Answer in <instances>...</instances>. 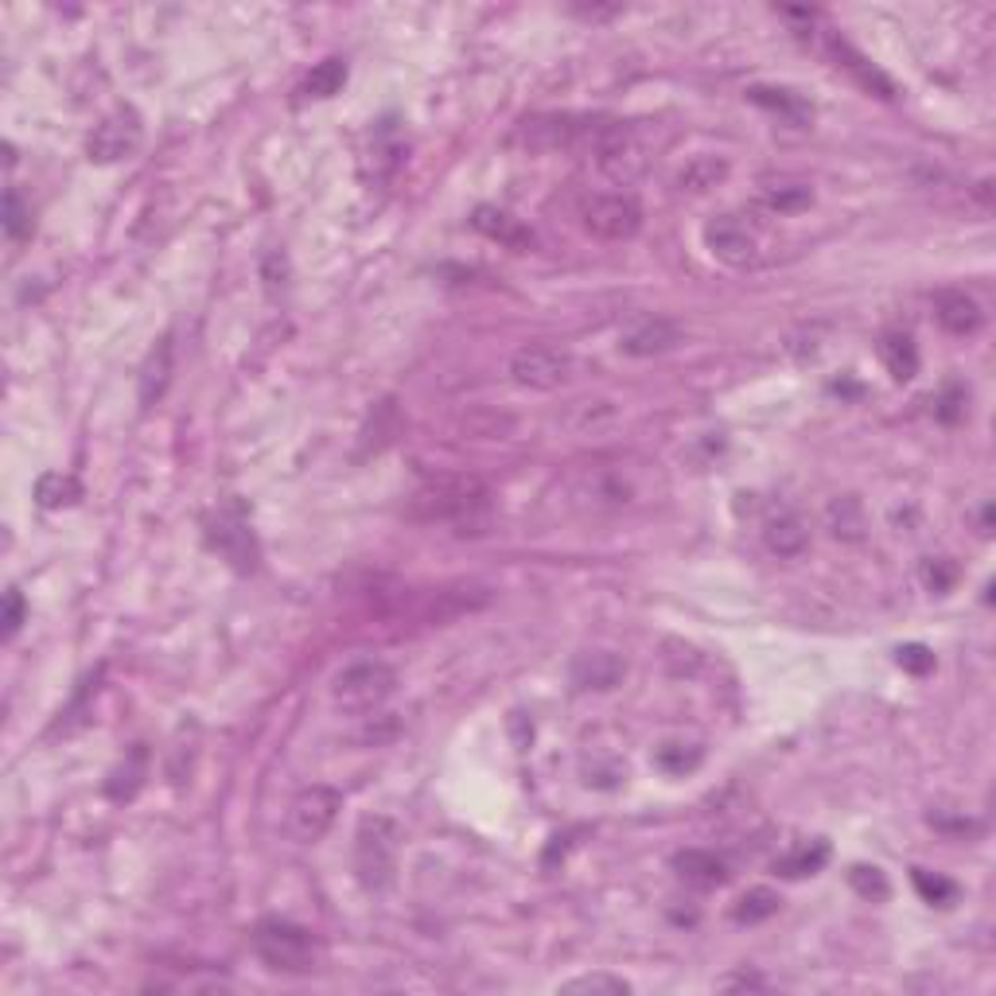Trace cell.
I'll return each instance as SVG.
<instances>
[{
  "instance_id": "obj_1",
  "label": "cell",
  "mask_w": 996,
  "mask_h": 996,
  "mask_svg": "<svg viewBox=\"0 0 996 996\" xmlns=\"http://www.w3.org/2000/svg\"><path fill=\"white\" fill-rule=\"evenodd\" d=\"M413 522H448L460 537L486 534L491 526V491L475 475H437L409 499Z\"/></svg>"
},
{
  "instance_id": "obj_2",
  "label": "cell",
  "mask_w": 996,
  "mask_h": 996,
  "mask_svg": "<svg viewBox=\"0 0 996 996\" xmlns=\"http://www.w3.org/2000/svg\"><path fill=\"white\" fill-rule=\"evenodd\" d=\"M573 499L576 506L596 514L627 511L643 499V479L623 460H596L573 475Z\"/></svg>"
},
{
  "instance_id": "obj_3",
  "label": "cell",
  "mask_w": 996,
  "mask_h": 996,
  "mask_svg": "<svg viewBox=\"0 0 996 996\" xmlns=\"http://www.w3.org/2000/svg\"><path fill=\"white\" fill-rule=\"evenodd\" d=\"M401 853V829L393 818H367L355 833V872L367 892H386L398 872Z\"/></svg>"
},
{
  "instance_id": "obj_4",
  "label": "cell",
  "mask_w": 996,
  "mask_h": 996,
  "mask_svg": "<svg viewBox=\"0 0 996 996\" xmlns=\"http://www.w3.org/2000/svg\"><path fill=\"white\" fill-rule=\"evenodd\" d=\"M254 949L269 969L277 973H311L319 965V946L304 926L265 918L254 934Z\"/></svg>"
},
{
  "instance_id": "obj_5",
  "label": "cell",
  "mask_w": 996,
  "mask_h": 996,
  "mask_svg": "<svg viewBox=\"0 0 996 996\" xmlns=\"http://www.w3.org/2000/svg\"><path fill=\"white\" fill-rule=\"evenodd\" d=\"M398 689V674L386 661H355L331 681V701L347 712H374Z\"/></svg>"
},
{
  "instance_id": "obj_6",
  "label": "cell",
  "mask_w": 996,
  "mask_h": 996,
  "mask_svg": "<svg viewBox=\"0 0 996 996\" xmlns=\"http://www.w3.org/2000/svg\"><path fill=\"white\" fill-rule=\"evenodd\" d=\"M339 810H343V794L331 787H308L296 794L292 810H288V829L292 838L304 845H316L319 838H327V829L336 825Z\"/></svg>"
},
{
  "instance_id": "obj_7",
  "label": "cell",
  "mask_w": 996,
  "mask_h": 996,
  "mask_svg": "<svg viewBox=\"0 0 996 996\" xmlns=\"http://www.w3.org/2000/svg\"><path fill=\"white\" fill-rule=\"evenodd\" d=\"M511 378L526 390H557L573 378V359H568V351L550 343L522 347L511 362Z\"/></svg>"
},
{
  "instance_id": "obj_8",
  "label": "cell",
  "mask_w": 996,
  "mask_h": 996,
  "mask_svg": "<svg viewBox=\"0 0 996 996\" xmlns=\"http://www.w3.org/2000/svg\"><path fill=\"white\" fill-rule=\"evenodd\" d=\"M141 117H136V110H113L110 117L102 121V125H94V133H90L86 141V156L94 160V164H117V160H129L136 148H141Z\"/></svg>"
},
{
  "instance_id": "obj_9",
  "label": "cell",
  "mask_w": 996,
  "mask_h": 996,
  "mask_svg": "<svg viewBox=\"0 0 996 996\" xmlns=\"http://www.w3.org/2000/svg\"><path fill=\"white\" fill-rule=\"evenodd\" d=\"M705 246L717 261L732 265V269H751L759 261V234L736 215H720L705 226Z\"/></svg>"
},
{
  "instance_id": "obj_10",
  "label": "cell",
  "mask_w": 996,
  "mask_h": 996,
  "mask_svg": "<svg viewBox=\"0 0 996 996\" xmlns=\"http://www.w3.org/2000/svg\"><path fill=\"white\" fill-rule=\"evenodd\" d=\"M584 226H588V234L607 242L635 238L638 226H643V207L630 195H596V199L584 203Z\"/></svg>"
},
{
  "instance_id": "obj_11",
  "label": "cell",
  "mask_w": 996,
  "mask_h": 996,
  "mask_svg": "<svg viewBox=\"0 0 996 996\" xmlns=\"http://www.w3.org/2000/svg\"><path fill=\"white\" fill-rule=\"evenodd\" d=\"M211 545H215V550L223 553L234 568H242V573L254 568V561H257L254 534H249L246 518H242L238 511H226V514H218V518L211 522Z\"/></svg>"
},
{
  "instance_id": "obj_12",
  "label": "cell",
  "mask_w": 996,
  "mask_h": 996,
  "mask_svg": "<svg viewBox=\"0 0 996 996\" xmlns=\"http://www.w3.org/2000/svg\"><path fill=\"white\" fill-rule=\"evenodd\" d=\"M681 343V331L666 319H646V324H635L630 331H623L619 351L630 355V359H650V355H666Z\"/></svg>"
},
{
  "instance_id": "obj_13",
  "label": "cell",
  "mask_w": 996,
  "mask_h": 996,
  "mask_svg": "<svg viewBox=\"0 0 996 996\" xmlns=\"http://www.w3.org/2000/svg\"><path fill=\"white\" fill-rule=\"evenodd\" d=\"M471 226H475L483 238L514 249V254H526V249L534 246V234H530L518 218L506 215V211H499V207H479L475 215H471Z\"/></svg>"
},
{
  "instance_id": "obj_14",
  "label": "cell",
  "mask_w": 996,
  "mask_h": 996,
  "mask_svg": "<svg viewBox=\"0 0 996 996\" xmlns=\"http://www.w3.org/2000/svg\"><path fill=\"white\" fill-rule=\"evenodd\" d=\"M934 319L946 327L949 336H973L980 327V319H985V311H980V304L969 292L949 288V292L934 296Z\"/></svg>"
},
{
  "instance_id": "obj_15",
  "label": "cell",
  "mask_w": 996,
  "mask_h": 996,
  "mask_svg": "<svg viewBox=\"0 0 996 996\" xmlns=\"http://www.w3.org/2000/svg\"><path fill=\"white\" fill-rule=\"evenodd\" d=\"M810 542V530L798 518L794 511H779L763 522V545L774 553V557H798Z\"/></svg>"
},
{
  "instance_id": "obj_16",
  "label": "cell",
  "mask_w": 996,
  "mask_h": 996,
  "mask_svg": "<svg viewBox=\"0 0 996 996\" xmlns=\"http://www.w3.org/2000/svg\"><path fill=\"white\" fill-rule=\"evenodd\" d=\"M623 674H627V666L607 650L581 654V658L573 661V681L581 689H615Z\"/></svg>"
},
{
  "instance_id": "obj_17",
  "label": "cell",
  "mask_w": 996,
  "mask_h": 996,
  "mask_svg": "<svg viewBox=\"0 0 996 996\" xmlns=\"http://www.w3.org/2000/svg\"><path fill=\"white\" fill-rule=\"evenodd\" d=\"M172 382V339H160L156 351L144 359L141 367V382H136V398H141V405H156L160 398H164V390H168Z\"/></svg>"
},
{
  "instance_id": "obj_18",
  "label": "cell",
  "mask_w": 996,
  "mask_h": 996,
  "mask_svg": "<svg viewBox=\"0 0 996 996\" xmlns=\"http://www.w3.org/2000/svg\"><path fill=\"white\" fill-rule=\"evenodd\" d=\"M748 97L756 105H763V110L779 113L782 121H790V125H810L813 121V105L805 102V97H798L794 90H774V86H751Z\"/></svg>"
},
{
  "instance_id": "obj_19",
  "label": "cell",
  "mask_w": 996,
  "mask_h": 996,
  "mask_svg": "<svg viewBox=\"0 0 996 996\" xmlns=\"http://www.w3.org/2000/svg\"><path fill=\"white\" fill-rule=\"evenodd\" d=\"M880 362H884L887 374H892L895 382H911V378L918 374V351H915V343H911V336L887 331V336L880 339Z\"/></svg>"
},
{
  "instance_id": "obj_20",
  "label": "cell",
  "mask_w": 996,
  "mask_h": 996,
  "mask_svg": "<svg viewBox=\"0 0 996 996\" xmlns=\"http://www.w3.org/2000/svg\"><path fill=\"white\" fill-rule=\"evenodd\" d=\"M674 869H678V876L686 880V884H694V887H720V884H725V880H728L725 861H717V856H712V853H701V849H689V853H678Z\"/></svg>"
},
{
  "instance_id": "obj_21",
  "label": "cell",
  "mask_w": 996,
  "mask_h": 996,
  "mask_svg": "<svg viewBox=\"0 0 996 996\" xmlns=\"http://www.w3.org/2000/svg\"><path fill=\"white\" fill-rule=\"evenodd\" d=\"M759 203H763L771 215H798L813 203V187L802 184V179H779V184H767L759 192Z\"/></svg>"
},
{
  "instance_id": "obj_22",
  "label": "cell",
  "mask_w": 996,
  "mask_h": 996,
  "mask_svg": "<svg viewBox=\"0 0 996 996\" xmlns=\"http://www.w3.org/2000/svg\"><path fill=\"white\" fill-rule=\"evenodd\" d=\"M82 499V483L66 471H48V475L35 479V503L43 511H66Z\"/></svg>"
},
{
  "instance_id": "obj_23",
  "label": "cell",
  "mask_w": 996,
  "mask_h": 996,
  "mask_svg": "<svg viewBox=\"0 0 996 996\" xmlns=\"http://www.w3.org/2000/svg\"><path fill=\"white\" fill-rule=\"evenodd\" d=\"M725 179H728V160L725 156H697L678 172V187L681 192H694V195L712 192V187H720Z\"/></svg>"
},
{
  "instance_id": "obj_24",
  "label": "cell",
  "mask_w": 996,
  "mask_h": 996,
  "mask_svg": "<svg viewBox=\"0 0 996 996\" xmlns=\"http://www.w3.org/2000/svg\"><path fill=\"white\" fill-rule=\"evenodd\" d=\"M825 522L833 530V537L841 542H861L864 537V506L856 503L853 494H841L825 506Z\"/></svg>"
},
{
  "instance_id": "obj_25",
  "label": "cell",
  "mask_w": 996,
  "mask_h": 996,
  "mask_svg": "<svg viewBox=\"0 0 996 996\" xmlns=\"http://www.w3.org/2000/svg\"><path fill=\"white\" fill-rule=\"evenodd\" d=\"M829 861V845L825 841H813V845H798L794 853H787L782 861H774V872H782V876L798 880V876H813V872H821Z\"/></svg>"
},
{
  "instance_id": "obj_26",
  "label": "cell",
  "mask_w": 996,
  "mask_h": 996,
  "mask_svg": "<svg viewBox=\"0 0 996 996\" xmlns=\"http://www.w3.org/2000/svg\"><path fill=\"white\" fill-rule=\"evenodd\" d=\"M347 82V63L343 59H324L311 66V74L304 79V97H336Z\"/></svg>"
},
{
  "instance_id": "obj_27",
  "label": "cell",
  "mask_w": 996,
  "mask_h": 996,
  "mask_svg": "<svg viewBox=\"0 0 996 996\" xmlns=\"http://www.w3.org/2000/svg\"><path fill=\"white\" fill-rule=\"evenodd\" d=\"M774 911H779V895H774L771 887H756V892H748L740 903H736V918H740V923H763V918H771Z\"/></svg>"
},
{
  "instance_id": "obj_28",
  "label": "cell",
  "mask_w": 996,
  "mask_h": 996,
  "mask_svg": "<svg viewBox=\"0 0 996 996\" xmlns=\"http://www.w3.org/2000/svg\"><path fill=\"white\" fill-rule=\"evenodd\" d=\"M4 234H9L12 242L32 234V207L20 199L17 187H9V195H4Z\"/></svg>"
},
{
  "instance_id": "obj_29",
  "label": "cell",
  "mask_w": 996,
  "mask_h": 996,
  "mask_svg": "<svg viewBox=\"0 0 996 996\" xmlns=\"http://www.w3.org/2000/svg\"><path fill=\"white\" fill-rule=\"evenodd\" d=\"M561 993H604V996H623L630 993V985L623 977H607V973H588V977H573L561 985Z\"/></svg>"
},
{
  "instance_id": "obj_30",
  "label": "cell",
  "mask_w": 996,
  "mask_h": 996,
  "mask_svg": "<svg viewBox=\"0 0 996 996\" xmlns=\"http://www.w3.org/2000/svg\"><path fill=\"white\" fill-rule=\"evenodd\" d=\"M915 887L918 895H923L926 903H938V907H949V903L957 900V884L946 876H931V872L915 869Z\"/></svg>"
},
{
  "instance_id": "obj_31",
  "label": "cell",
  "mask_w": 996,
  "mask_h": 996,
  "mask_svg": "<svg viewBox=\"0 0 996 996\" xmlns=\"http://www.w3.org/2000/svg\"><path fill=\"white\" fill-rule=\"evenodd\" d=\"M654 763H658L661 771H670V774H686V771H694V767L701 763V751L697 748L686 751V743H666V748H658Z\"/></svg>"
},
{
  "instance_id": "obj_32",
  "label": "cell",
  "mask_w": 996,
  "mask_h": 996,
  "mask_svg": "<svg viewBox=\"0 0 996 996\" xmlns=\"http://www.w3.org/2000/svg\"><path fill=\"white\" fill-rule=\"evenodd\" d=\"M918 576H923V584L931 592H949L954 588V581H957V568L949 565L946 557H926L923 568H918Z\"/></svg>"
},
{
  "instance_id": "obj_33",
  "label": "cell",
  "mask_w": 996,
  "mask_h": 996,
  "mask_svg": "<svg viewBox=\"0 0 996 996\" xmlns=\"http://www.w3.org/2000/svg\"><path fill=\"white\" fill-rule=\"evenodd\" d=\"M853 887L861 895H869V900H887V880L880 869H853Z\"/></svg>"
},
{
  "instance_id": "obj_34",
  "label": "cell",
  "mask_w": 996,
  "mask_h": 996,
  "mask_svg": "<svg viewBox=\"0 0 996 996\" xmlns=\"http://www.w3.org/2000/svg\"><path fill=\"white\" fill-rule=\"evenodd\" d=\"M900 666L911 674H931L934 670V654L926 650V646L911 643V646H900Z\"/></svg>"
},
{
  "instance_id": "obj_35",
  "label": "cell",
  "mask_w": 996,
  "mask_h": 996,
  "mask_svg": "<svg viewBox=\"0 0 996 996\" xmlns=\"http://www.w3.org/2000/svg\"><path fill=\"white\" fill-rule=\"evenodd\" d=\"M4 638H12L20 630V623H24V596H20L17 588H9V596H4Z\"/></svg>"
},
{
  "instance_id": "obj_36",
  "label": "cell",
  "mask_w": 996,
  "mask_h": 996,
  "mask_svg": "<svg viewBox=\"0 0 996 996\" xmlns=\"http://www.w3.org/2000/svg\"><path fill=\"white\" fill-rule=\"evenodd\" d=\"M962 405H965V393L962 390H946V398L938 401V417L942 421H957V417H962Z\"/></svg>"
},
{
  "instance_id": "obj_37",
  "label": "cell",
  "mask_w": 996,
  "mask_h": 996,
  "mask_svg": "<svg viewBox=\"0 0 996 996\" xmlns=\"http://www.w3.org/2000/svg\"><path fill=\"white\" fill-rule=\"evenodd\" d=\"M573 12H576V17H584V20H612V17H619L623 9H619V4H592V9H588V4H576Z\"/></svg>"
}]
</instances>
